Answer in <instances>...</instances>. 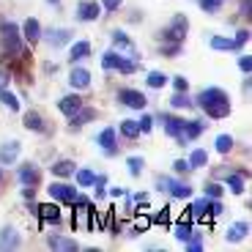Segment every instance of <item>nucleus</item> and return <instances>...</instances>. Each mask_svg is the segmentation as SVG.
<instances>
[{
  "instance_id": "nucleus-1",
  "label": "nucleus",
  "mask_w": 252,
  "mask_h": 252,
  "mask_svg": "<svg viewBox=\"0 0 252 252\" xmlns=\"http://www.w3.org/2000/svg\"><path fill=\"white\" fill-rule=\"evenodd\" d=\"M197 104L206 110V115L211 118H225L230 115V101H227V94L220 88H206L200 96H197Z\"/></svg>"
},
{
  "instance_id": "nucleus-2",
  "label": "nucleus",
  "mask_w": 252,
  "mask_h": 252,
  "mask_svg": "<svg viewBox=\"0 0 252 252\" xmlns=\"http://www.w3.org/2000/svg\"><path fill=\"white\" fill-rule=\"evenodd\" d=\"M101 66H104V69H118V71H124V74H132V71L137 69L134 61H126L118 52H104V55H101Z\"/></svg>"
},
{
  "instance_id": "nucleus-3",
  "label": "nucleus",
  "mask_w": 252,
  "mask_h": 252,
  "mask_svg": "<svg viewBox=\"0 0 252 252\" xmlns=\"http://www.w3.org/2000/svg\"><path fill=\"white\" fill-rule=\"evenodd\" d=\"M187 33H189V22H187V17H184V14H178L176 19H173L170 25H167V31H164V36L170 38V41H184V38H187Z\"/></svg>"
},
{
  "instance_id": "nucleus-4",
  "label": "nucleus",
  "mask_w": 252,
  "mask_h": 252,
  "mask_svg": "<svg viewBox=\"0 0 252 252\" xmlns=\"http://www.w3.org/2000/svg\"><path fill=\"white\" fill-rule=\"evenodd\" d=\"M159 187H164V192H170L173 197H189L192 195V189L187 187V184H181V181H176V178H159Z\"/></svg>"
},
{
  "instance_id": "nucleus-5",
  "label": "nucleus",
  "mask_w": 252,
  "mask_h": 252,
  "mask_svg": "<svg viewBox=\"0 0 252 252\" xmlns=\"http://www.w3.org/2000/svg\"><path fill=\"white\" fill-rule=\"evenodd\" d=\"M50 195L55 197L58 203H74V200H77V192H74V189L66 187V184H58V181L50 187Z\"/></svg>"
},
{
  "instance_id": "nucleus-6",
  "label": "nucleus",
  "mask_w": 252,
  "mask_h": 252,
  "mask_svg": "<svg viewBox=\"0 0 252 252\" xmlns=\"http://www.w3.org/2000/svg\"><path fill=\"white\" fill-rule=\"evenodd\" d=\"M121 101H124V104H129V107H134V110H143L145 107V96L140 94V91H132V88L121 91Z\"/></svg>"
},
{
  "instance_id": "nucleus-7",
  "label": "nucleus",
  "mask_w": 252,
  "mask_h": 252,
  "mask_svg": "<svg viewBox=\"0 0 252 252\" xmlns=\"http://www.w3.org/2000/svg\"><path fill=\"white\" fill-rule=\"evenodd\" d=\"M99 17V3H91V0H82L80 6H77V19L82 22H91V19Z\"/></svg>"
},
{
  "instance_id": "nucleus-8",
  "label": "nucleus",
  "mask_w": 252,
  "mask_h": 252,
  "mask_svg": "<svg viewBox=\"0 0 252 252\" xmlns=\"http://www.w3.org/2000/svg\"><path fill=\"white\" fill-rule=\"evenodd\" d=\"M80 107H82V101H80V96H74V94H71V96H63V99L58 101V110H61L63 115H69V118H71V115H74Z\"/></svg>"
},
{
  "instance_id": "nucleus-9",
  "label": "nucleus",
  "mask_w": 252,
  "mask_h": 252,
  "mask_svg": "<svg viewBox=\"0 0 252 252\" xmlns=\"http://www.w3.org/2000/svg\"><path fill=\"white\" fill-rule=\"evenodd\" d=\"M181 124H184L181 118H173V115H164V132L170 134V137H176L178 143H187V140H184V134H181Z\"/></svg>"
},
{
  "instance_id": "nucleus-10",
  "label": "nucleus",
  "mask_w": 252,
  "mask_h": 252,
  "mask_svg": "<svg viewBox=\"0 0 252 252\" xmlns=\"http://www.w3.org/2000/svg\"><path fill=\"white\" fill-rule=\"evenodd\" d=\"M3 33H6V50L8 52H19V31H17V25L6 22V25H3Z\"/></svg>"
},
{
  "instance_id": "nucleus-11",
  "label": "nucleus",
  "mask_w": 252,
  "mask_h": 252,
  "mask_svg": "<svg viewBox=\"0 0 252 252\" xmlns=\"http://www.w3.org/2000/svg\"><path fill=\"white\" fill-rule=\"evenodd\" d=\"M50 247L52 250H61V252H77L80 250V244L66 239V236H50Z\"/></svg>"
},
{
  "instance_id": "nucleus-12",
  "label": "nucleus",
  "mask_w": 252,
  "mask_h": 252,
  "mask_svg": "<svg viewBox=\"0 0 252 252\" xmlns=\"http://www.w3.org/2000/svg\"><path fill=\"white\" fill-rule=\"evenodd\" d=\"M69 82H71V88L85 91V88L91 85V74H88V69H74V71H71V77H69Z\"/></svg>"
},
{
  "instance_id": "nucleus-13",
  "label": "nucleus",
  "mask_w": 252,
  "mask_h": 252,
  "mask_svg": "<svg viewBox=\"0 0 252 252\" xmlns=\"http://www.w3.org/2000/svg\"><path fill=\"white\" fill-rule=\"evenodd\" d=\"M19 157V143L14 140V143H6L3 148H0V164H14Z\"/></svg>"
},
{
  "instance_id": "nucleus-14",
  "label": "nucleus",
  "mask_w": 252,
  "mask_h": 252,
  "mask_svg": "<svg viewBox=\"0 0 252 252\" xmlns=\"http://www.w3.org/2000/svg\"><path fill=\"white\" fill-rule=\"evenodd\" d=\"M19 247V233L14 227H3V233H0V250H14Z\"/></svg>"
},
{
  "instance_id": "nucleus-15",
  "label": "nucleus",
  "mask_w": 252,
  "mask_h": 252,
  "mask_svg": "<svg viewBox=\"0 0 252 252\" xmlns=\"http://www.w3.org/2000/svg\"><path fill=\"white\" fill-rule=\"evenodd\" d=\"M211 50H239L241 41L239 38H222V36H211Z\"/></svg>"
},
{
  "instance_id": "nucleus-16",
  "label": "nucleus",
  "mask_w": 252,
  "mask_h": 252,
  "mask_svg": "<svg viewBox=\"0 0 252 252\" xmlns=\"http://www.w3.org/2000/svg\"><path fill=\"white\" fill-rule=\"evenodd\" d=\"M247 233H250L247 222H233V225L227 227V241H241V239H247Z\"/></svg>"
},
{
  "instance_id": "nucleus-17",
  "label": "nucleus",
  "mask_w": 252,
  "mask_h": 252,
  "mask_svg": "<svg viewBox=\"0 0 252 252\" xmlns=\"http://www.w3.org/2000/svg\"><path fill=\"white\" fill-rule=\"evenodd\" d=\"M19 181L25 184V187H36V184H38V170L33 167V164L19 167Z\"/></svg>"
},
{
  "instance_id": "nucleus-18",
  "label": "nucleus",
  "mask_w": 252,
  "mask_h": 252,
  "mask_svg": "<svg viewBox=\"0 0 252 252\" xmlns=\"http://www.w3.org/2000/svg\"><path fill=\"white\" fill-rule=\"evenodd\" d=\"M22 33H25L28 41H33V44H36L38 38H41V25H38L36 19H28L25 25H22Z\"/></svg>"
},
{
  "instance_id": "nucleus-19",
  "label": "nucleus",
  "mask_w": 252,
  "mask_h": 252,
  "mask_svg": "<svg viewBox=\"0 0 252 252\" xmlns=\"http://www.w3.org/2000/svg\"><path fill=\"white\" fill-rule=\"evenodd\" d=\"M38 217H41L44 222H61V211H58V206H52V203L38 206Z\"/></svg>"
},
{
  "instance_id": "nucleus-20",
  "label": "nucleus",
  "mask_w": 252,
  "mask_h": 252,
  "mask_svg": "<svg viewBox=\"0 0 252 252\" xmlns=\"http://www.w3.org/2000/svg\"><path fill=\"white\" fill-rule=\"evenodd\" d=\"M47 41L52 47H66L69 44V31H50L47 33Z\"/></svg>"
},
{
  "instance_id": "nucleus-21",
  "label": "nucleus",
  "mask_w": 252,
  "mask_h": 252,
  "mask_svg": "<svg viewBox=\"0 0 252 252\" xmlns=\"http://www.w3.org/2000/svg\"><path fill=\"white\" fill-rule=\"evenodd\" d=\"M200 132H203V126L197 124V121H184V124H181V134H184V140H187V137H197Z\"/></svg>"
},
{
  "instance_id": "nucleus-22",
  "label": "nucleus",
  "mask_w": 252,
  "mask_h": 252,
  "mask_svg": "<svg viewBox=\"0 0 252 252\" xmlns=\"http://www.w3.org/2000/svg\"><path fill=\"white\" fill-rule=\"evenodd\" d=\"M25 126L28 129H31V132H41V129H44V124H41V115L38 113H25Z\"/></svg>"
},
{
  "instance_id": "nucleus-23",
  "label": "nucleus",
  "mask_w": 252,
  "mask_h": 252,
  "mask_svg": "<svg viewBox=\"0 0 252 252\" xmlns=\"http://www.w3.org/2000/svg\"><path fill=\"white\" fill-rule=\"evenodd\" d=\"M227 187L233 189V195H241V192H244V173H233V176H227Z\"/></svg>"
},
{
  "instance_id": "nucleus-24",
  "label": "nucleus",
  "mask_w": 252,
  "mask_h": 252,
  "mask_svg": "<svg viewBox=\"0 0 252 252\" xmlns=\"http://www.w3.org/2000/svg\"><path fill=\"white\" fill-rule=\"evenodd\" d=\"M88 52H91L88 41H77V44L71 47V61H82V58H88Z\"/></svg>"
},
{
  "instance_id": "nucleus-25",
  "label": "nucleus",
  "mask_w": 252,
  "mask_h": 252,
  "mask_svg": "<svg viewBox=\"0 0 252 252\" xmlns=\"http://www.w3.org/2000/svg\"><path fill=\"white\" fill-rule=\"evenodd\" d=\"M99 145H101V148H107V151H113V148H115V132H113V129H101Z\"/></svg>"
},
{
  "instance_id": "nucleus-26",
  "label": "nucleus",
  "mask_w": 252,
  "mask_h": 252,
  "mask_svg": "<svg viewBox=\"0 0 252 252\" xmlns=\"http://www.w3.org/2000/svg\"><path fill=\"white\" fill-rule=\"evenodd\" d=\"M52 173H55V176H71V173H74V164H71L69 159H61V162L52 164Z\"/></svg>"
},
{
  "instance_id": "nucleus-27",
  "label": "nucleus",
  "mask_w": 252,
  "mask_h": 252,
  "mask_svg": "<svg viewBox=\"0 0 252 252\" xmlns=\"http://www.w3.org/2000/svg\"><path fill=\"white\" fill-rule=\"evenodd\" d=\"M121 134H124V137H129V140H134L140 134L137 121H124V124H121Z\"/></svg>"
},
{
  "instance_id": "nucleus-28",
  "label": "nucleus",
  "mask_w": 252,
  "mask_h": 252,
  "mask_svg": "<svg viewBox=\"0 0 252 252\" xmlns=\"http://www.w3.org/2000/svg\"><path fill=\"white\" fill-rule=\"evenodd\" d=\"M0 101H3V104H6L8 110H19V99H17L14 94H8L6 88L0 91Z\"/></svg>"
},
{
  "instance_id": "nucleus-29",
  "label": "nucleus",
  "mask_w": 252,
  "mask_h": 252,
  "mask_svg": "<svg viewBox=\"0 0 252 252\" xmlns=\"http://www.w3.org/2000/svg\"><path fill=\"white\" fill-rule=\"evenodd\" d=\"M230 148H233V137H230V134H220V137H217V151L227 154Z\"/></svg>"
},
{
  "instance_id": "nucleus-30",
  "label": "nucleus",
  "mask_w": 252,
  "mask_h": 252,
  "mask_svg": "<svg viewBox=\"0 0 252 252\" xmlns=\"http://www.w3.org/2000/svg\"><path fill=\"white\" fill-rule=\"evenodd\" d=\"M113 38H115V44H118L121 50H126L129 55H134V50H132V41H129V38H126L121 31H115V33H113Z\"/></svg>"
},
{
  "instance_id": "nucleus-31",
  "label": "nucleus",
  "mask_w": 252,
  "mask_h": 252,
  "mask_svg": "<svg viewBox=\"0 0 252 252\" xmlns=\"http://www.w3.org/2000/svg\"><path fill=\"white\" fill-rule=\"evenodd\" d=\"M206 151H200V148H195V151H192V157H189V167H203V164H206Z\"/></svg>"
},
{
  "instance_id": "nucleus-32",
  "label": "nucleus",
  "mask_w": 252,
  "mask_h": 252,
  "mask_svg": "<svg viewBox=\"0 0 252 252\" xmlns=\"http://www.w3.org/2000/svg\"><path fill=\"white\" fill-rule=\"evenodd\" d=\"M164 82H167V77H164L162 71H151V74H148V85H151V88H162Z\"/></svg>"
},
{
  "instance_id": "nucleus-33",
  "label": "nucleus",
  "mask_w": 252,
  "mask_h": 252,
  "mask_svg": "<svg viewBox=\"0 0 252 252\" xmlns=\"http://www.w3.org/2000/svg\"><path fill=\"white\" fill-rule=\"evenodd\" d=\"M176 239L178 241H189V239H192V227H189L187 222H181V225L176 227Z\"/></svg>"
},
{
  "instance_id": "nucleus-34",
  "label": "nucleus",
  "mask_w": 252,
  "mask_h": 252,
  "mask_svg": "<svg viewBox=\"0 0 252 252\" xmlns=\"http://www.w3.org/2000/svg\"><path fill=\"white\" fill-rule=\"evenodd\" d=\"M129 173H132V176H140V170H143V159L140 157H129Z\"/></svg>"
},
{
  "instance_id": "nucleus-35",
  "label": "nucleus",
  "mask_w": 252,
  "mask_h": 252,
  "mask_svg": "<svg viewBox=\"0 0 252 252\" xmlns=\"http://www.w3.org/2000/svg\"><path fill=\"white\" fill-rule=\"evenodd\" d=\"M77 181H80L82 187H91V184L96 181V176L91 170H80V173H77Z\"/></svg>"
},
{
  "instance_id": "nucleus-36",
  "label": "nucleus",
  "mask_w": 252,
  "mask_h": 252,
  "mask_svg": "<svg viewBox=\"0 0 252 252\" xmlns=\"http://www.w3.org/2000/svg\"><path fill=\"white\" fill-rule=\"evenodd\" d=\"M170 104H173V107H178V110H181V107H189L192 101H189V99H187V96H184V94H178V91H176V96H173V99H170Z\"/></svg>"
},
{
  "instance_id": "nucleus-37",
  "label": "nucleus",
  "mask_w": 252,
  "mask_h": 252,
  "mask_svg": "<svg viewBox=\"0 0 252 252\" xmlns=\"http://www.w3.org/2000/svg\"><path fill=\"white\" fill-rule=\"evenodd\" d=\"M220 6H222V0H200V8L203 11H220Z\"/></svg>"
},
{
  "instance_id": "nucleus-38",
  "label": "nucleus",
  "mask_w": 252,
  "mask_h": 252,
  "mask_svg": "<svg viewBox=\"0 0 252 252\" xmlns=\"http://www.w3.org/2000/svg\"><path fill=\"white\" fill-rule=\"evenodd\" d=\"M137 126H140V132H151V126H154L151 115H143V118L137 121Z\"/></svg>"
},
{
  "instance_id": "nucleus-39",
  "label": "nucleus",
  "mask_w": 252,
  "mask_h": 252,
  "mask_svg": "<svg viewBox=\"0 0 252 252\" xmlns=\"http://www.w3.org/2000/svg\"><path fill=\"white\" fill-rule=\"evenodd\" d=\"M206 195H208V197H220V195H222V187H220V184H208V187H206Z\"/></svg>"
},
{
  "instance_id": "nucleus-40",
  "label": "nucleus",
  "mask_w": 252,
  "mask_h": 252,
  "mask_svg": "<svg viewBox=\"0 0 252 252\" xmlns=\"http://www.w3.org/2000/svg\"><path fill=\"white\" fill-rule=\"evenodd\" d=\"M173 167H176V173H189V170H192V167H189V162H187V159H178V162L173 164Z\"/></svg>"
},
{
  "instance_id": "nucleus-41",
  "label": "nucleus",
  "mask_w": 252,
  "mask_h": 252,
  "mask_svg": "<svg viewBox=\"0 0 252 252\" xmlns=\"http://www.w3.org/2000/svg\"><path fill=\"white\" fill-rule=\"evenodd\" d=\"M173 85H176V91H178V94H184V91L189 88V82L184 80V77H176V82H173Z\"/></svg>"
},
{
  "instance_id": "nucleus-42",
  "label": "nucleus",
  "mask_w": 252,
  "mask_h": 252,
  "mask_svg": "<svg viewBox=\"0 0 252 252\" xmlns=\"http://www.w3.org/2000/svg\"><path fill=\"white\" fill-rule=\"evenodd\" d=\"M208 208H211V214H222V203H220V197H214V203H208Z\"/></svg>"
},
{
  "instance_id": "nucleus-43",
  "label": "nucleus",
  "mask_w": 252,
  "mask_h": 252,
  "mask_svg": "<svg viewBox=\"0 0 252 252\" xmlns=\"http://www.w3.org/2000/svg\"><path fill=\"white\" fill-rule=\"evenodd\" d=\"M101 3H104V8H107V11H115V8L124 3V0H101Z\"/></svg>"
},
{
  "instance_id": "nucleus-44",
  "label": "nucleus",
  "mask_w": 252,
  "mask_h": 252,
  "mask_svg": "<svg viewBox=\"0 0 252 252\" xmlns=\"http://www.w3.org/2000/svg\"><path fill=\"white\" fill-rule=\"evenodd\" d=\"M187 247H189V250H192V252H200V250H203L200 239H189V241H187Z\"/></svg>"
},
{
  "instance_id": "nucleus-45",
  "label": "nucleus",
  "mask_w": 252,
  "mask_h": 252,
  "mask_svg": "<svg viewBox=\"0 0 252 252\" xmlns=\"http://www.w3.org/2000/svg\"><path fill=\"white\" fill-rule=\"evenodd\" d=\"M241 14H244V17L252 14V0H241Z\"/></svg>"
},
{
  "instance_id": "nucleus-46",
  "label": "nucleus",
  "mask_w": 252,
  "mask_h": 252,
  "mask_svg": "<svg viewBox=\"0 0 252 252\" xmlns=\"http://www.w3.org/2000/svg\"><path fill=\"white\" fill-rule=\"evenodd\" d=\"M239 66H241V71H250L252 69V61L244 55V58H239Z\"/></svg>"
},
{
  "instance_id": "nucleus-47",
  "label": "nucleus",
  "mask_w": 252,
  "mask_h": 252,
  "mask_svg": "<svg viewBox=\"0 0 252 252\" xmlns=\"http://www.w3.org/2000/svg\"><path fill=\"white\" fill-rule=\"evenodd\" d=\"M206 211H208V200L195 203V214H206Z\"/></svg>"
},
{
  "instance_id": "nucleus-48",
  "label": "nucleus",
  "mask_w": 252,
  "mask_h": 252,
  "mask_svg": "<svg viewBox=\"0 0 252 252\" xmlns=\"http://www.w3.org/2000/svg\"><path fill=\"white\" fill-rule=\"evenodd\" d=\"M170 220V208H162V214L157 217V222H167Z\"/></svg>"
},
{
  "instance_id": "nucleus-49",
  "label": "nucleus",
  "mask_w": 252,
  "mask_h": 252,
  "mask_svg": "<svg viewBox=\"0 0 252 252\" xmlns=\"http://www.w3.org/2000/svg\"><path fill=\"white\" fill-rule=\"evenodd\" d=\"M110 195H113V197H124V189H121V187H113V189H110Z\"/></svg>"
},
{
  "instance_id": "nucleus-50",
  "label": "nucleus",
  "mask_w": 252,
  "mask_h": 252,
  "mask_svg": "<svg viewBox=\"0 0 252 252\" xmlns=\"http://www.w3.org/2000/svg\"><path fill=\"white\" fill-rule=\"evenodd\" d=\"M6 82H8V74H6V71H0V91L6 88Z\"/></svg>"
},
{
  "instance_id": "nucleus-51",
  "label": "nucleus",
  "mask_w": 252,
  "mask_h": 252,
  "mask_svg": "<svg viewBox=\"0 0 252 252\" xmlns=\"http://www.w3.org/2000/svg\"><path fill=\"white\" fill-rule=\"evenodd\" d=\"M50 3H61V0H50Z\"/></svg>"
},
{
  "instance_id": "nucleus-52",
  "label": "nucleus",
  "mask_w": 252,
  "mask_h": 252,
  "mask_svg": "<svg viewBox=\"0 0 252 252\" xmlns=\"http://www.w3.org/2000/svg\"><path fill=\"white\" fill-rule=\"evenodd\" d=\"M0 181H3V170H0Z\"/></svg>"
}]
</instances>
